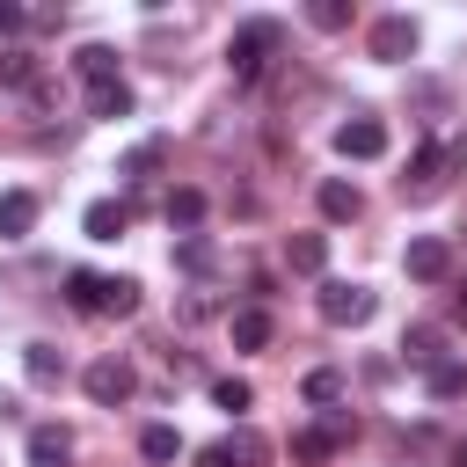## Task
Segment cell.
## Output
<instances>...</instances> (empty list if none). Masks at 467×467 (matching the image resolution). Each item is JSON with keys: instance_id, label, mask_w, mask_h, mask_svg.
Returning a JSON list of instances; mask_svg holds the SVG:
<instances>
[{"instance_id": "277c9868", "label": "cell", "mask_w": 467, "mask_h": 467, "mask_svg": "<svg viewBox=\"0 0 467 467\" xmlns=\"http://www.w3.org/2000/svg\"><path fill=\"white\" fill-rule=\"evenodd\" d=\"M321 321H328V328H365V321H372V292L328 277V285H321Z\"/></svg>"}, {"instance_id": "e0dca14e", "label": "cell", "mask_w": 467, "mask_h": 467, "mask_svg": "<svg viewBox=\"0 0 467 467\" xmlns=\"http://www.w3.org/2000/svg\"><path fill=\"white\" fill-rule=\"evenodd\" d=\"M88 117H131V88H124V80L88 88Z\"/></svg>"}, {"instance_id": "30bf717a", "label": "cell", "mask_w": 467, "mask_h": 467, "mask_svg": "<svg viewBox=\"0 0 467 467\" xmlns=\"http://www.w3.org/2000/svg\"><path fill=\"white\" fill-rule=\"evenodd\" d=\"M285 263H292L299 277H321V270H328V234H292V241H285Z\"/></svg>"}, {"instance_id": "4fadbf2b", "label": "cell", "mask_w": 467, "mask_h": 467, "mask_svg": "<svg viewBox=\"0 0 467 467\" xmlns=\"http://www.w3.org/2000/svg\"><path fill=\"white\" fill-rule=\"evenodd\" d=\"M423 387H431V401H460V394H467V365H460V358H438V365L423 372Z\"/></svg>"}, {"instance_id": "6da1fadb", "label": "cell", "mask_w": 467, "mask_h": 467, "mask_svg": "<svg viewBox=\"0 0 467 467\" xmlns=\"http://www.w3.org/2000/svg\"><path fill=\"white\" fill-rule=\"evenodd\" d=\"M285 44V22H270V15H255V22H241L234 29V44H226V66H234V80H255L263 73V58Z\"/></svg>"}, {"instance_id": "9c48e42d", "label": "cell", "mask_w": 467, "mask_h": 467, "mask_svg": "<svg viewBox=\"0 0 467 467\" xmlns=\"http://www.w3.org/2000/svg\"><path fill=\"white\" fill-rule=\"evenodd\" d=\"M36 226V190H0V241H22Z\"/></svg>"}, {"instance_id": "7c38bea8", "label": "cell", "mask_w": 467, "mask_h": 467, "mask_svg": "<svg viewBox=\"0 0 467 467\" xmlns=\"http://www.w3.org/2000/svg\"><path fill=\"white\" fill-rule=\"evenodd\" d=\"M29 460H36V467H66V460H73V438H66L58 423H36V431H29Z\"/></svg>"}, {"instance_id": "d4e9b609", "label": "cell", "mask_w": 467, "mask_h": 467, "mask_svg": "<svg viewBox=\"0 0 467 467\" xmlns=\"http://www.w3.org/2000/svg\"><path fill=\"white\" fill-rule=\"evenodd\" d=\"M306 22H314V29H350V0H314Z\"/></svg>"}, {"instance_id": "8fae6325", "label": "cell", "mask_w": 467, "mask_h": 467, "mask_svg": "<svg viewBox=\"0 0 467 467\" xmlns=\"http://www.w3.org/2000/svg\"><path fill=\"white\" fill-rule=\"evenodd\" d=\"M401 358H409V365H423V372H431V365H438V358H445V328H438V321H416V328H409V336H401Z\"/></svg>"}, {"instance_id": "7a4b0ae2", "label": "cell", "mask_w": 467, "mask_h": 467, "mask_svg": "<svg viewBox=\"0 0 467 467\" xmlns=\"http://www.w3.org/2000/svg\"><path fill=\"white\" fill-rule=\"evenodd\" d=\"M80 387H88V401H95V409H124V401L139 394V372H131L124 358H95V365L80 372Z\"/></svg>"}, {"instance_id": "8992f818", "label": "cell", "mask_w": 467, "mask_h": 467, "mask_svg": "<svg viewBox=\"0 0 467 467\" xmlns=\"http://www.w3.org/2000/svg\"><path fill=\"white\" fill-rule=\"evenodd\" d=\"M445 168H452V161H445V146H438V139H423V146H416V161H409V175H401V190H409V197H438V190H445Z\"/></svg>"}, {"instance_id": "d6986e66", "label": "cell", "mask_w": 467, "mask_h": 467, "mask_svg": "<svg viewBox=\"0 0 467 467\" xmlns=\"http://www.w3.org/2000/svg\"><path fill=\"white\" fill-rule=\"evenodd\" d=\"M263 343H270V314L263 306H241L234 314V350H263Z\"/></svg>"}, {"instance_id": "4316f807", "label": "cell", "mask_w": 467, "mask_h": 467, "mask_svg": "<svg viewBox=\"0 0 467 467\" xmlns=\"http://www.w3.org/2000/svg\"><path fill=\"white\" fill-rule=\"evenodd\" d=\"M299 394H306V401H321V409H328V401H336V394H343V372H328V365H321V372H306V387H299Z\"/></svg>"}, {"instance_id": "484cf974", "label": "cell", "mask_w": 467, "mask_h": 467, "mask_svg": "<svg viewBox=\"0 0 467 467\" xmlns=\"http://www.w3.org/2000/svg\"><path fill=\"white\" fill-rule=\"evenodd\" d=\"M161 153H168L161 139H139V146L124 153V175H153V168H161Z\"/></svg>"}, {"instance_id": "2e32d148", "label": "cell", "mask_w": 467, "mask_h": 467, "mask_svg": "<svg viewBox=\"0 0 467 467\" xmlns=\"http://www.w3.org/2000/svg\"><path fill=\"white\" fill-rule=\"evenodd\" d=\"M219 445H226V460H234V467H263V460H270V438H263V431H248V423H241L234 438H219Z\"/></svg>"}, {"instance_id": "83f0119b", "label": "cell", "mask_w": 467, "mask_h": 467, "mask_svg": "<svg viewBox=\"0 0 467 467\" xmlns=\"http://www.w3.org/2000/svg\"><path fill=\"white\" fill-rule=\"evenodd\" d=\"M175 263H182V270H212V241H204V234L175 241Z\"/></svg>"}, {"instance_id": "44dd1931", "label": "cell", "mask_w": 467, "mask_h": 467, "mask_svg": "<svg viewBox=\"0 0 467 467\" xmlns=\"http://www.w3.org/2000/svg\"><path fill=\"white\" fill-rule=\"evenodd\" d=\"M336 431H292V460H306V467H321V460H336Z\"/></svg>"}, {"instance_id": "7402d4cb", "label": "cell", "mask_w": 467, "mask_h": 467, "mask_svg": "<svg viewBox=\"0 0 467 467\" xmlns=\"http://www.w3.org/2000/svg\"><path fill=\"white\" fill-rule=\"evenodd\" d=\"M212 401H219V409H226V416H241V409H248V401H255V387H248V379H234V372H226V379H212Z\"/></svg>"}, {"instance_id": "52a82bcc", "label": "cell", "mask_w": 467, "mask_h": 467, "mask_svg": "<svg viewBox=\"0 0 467 467\" xmlns=\"http://www.w3.org/2000/svg\"><path fill=\"white\" fill-rule=\"evenodd\" d=\"M365 44H372V58H387V66H394V58H409V51H416V22H409V15H379Z\"/></svg>"}, {"instance_id": "f546056e", "label": "cell", "mask_w": 467, "mask_h": 467, "mask_svg": "<svg viewBox=\"0 0 467 467\" xmlns=\"http://www.w3.org/2000/svg\"><path fill=\"white\" fill-rule=\"evenodd\" d=\"M197 460H204V467H234V460H226V445H204Z\"/></svg>"}, {"instance_id": "3957f363", "label": "cell", "mask_w": 467, "mask_h": 467, "mask_svg": "<svg viewBox=\"0 0 467 467\" xmlns=\"http://www.w3.org/2000/svg\"><path fill=\"white\" fill-rule=\"evenodd\" d=\"M401 270H409L416 285H445V277H452V241H445V234H416V241L401 248Z\"/></svg>"}, {"instance_id": "ffe728a7", "label": "cell", "mask_w": 467, "mask_h": 467, "mask_svg": "<svg viewBox=\"0 0 467 467\" xmlns=\"http://www.w3.org/2000/svg\"><path fill=\"white\" fill-rule=\"evenodd\" d=\"M22 365H29V379H36V387H58V379H66V358H58L51 343H29V350H22Z\"/></svg>"}, {"instance_id": "ac0fdd59", "label": "cell", "mask_w": 467, "mask_h": 467, "mask_svg": "<svg viewBox=\"0 0 467 467\" xmlns=\"http://www.w3.org/2000/svg\"><path fill=\"white\" fill-rule=\"evenodd\" d=\"M124 219H131L124 204H109V197H95V204H88V241H117V234H124Z\"/></svg>"}, {"instance_id": "603a6c76", "label": "cell", "mask_w": 467, "mask_h": 467, "mask_svg": "<svg viewBox=\"0 0 467 467\" xmlns=\"http://www.w3.org/2000/svg\"><path fill=\"white\" fill-rule=\"evenodd\" d=\"M204 219V197L197 190H168V226H197Z\"/></svg>"}, {"instance_id": "cb8c5ba5", "label": "cell", "mask_w": 467, "mask_h": 467, "mask_svg": "<svg viewBox=\"0 0 467 467\" xmlns=\"http://www.w3.org/2000/svg\"><path fill=\"white\" fill-rule=\"evenodd\" d=\"M36 80V58L29 51H0V88H29Z\"/></svg>"}, {"instance_id": "5b68a950", "label": "cell", "mask_w": 467, "mask_h": 467, "mask_svg": "<svg viewBox=\"0 0 467 467\" xmlns=\"http://www.w3.org/2000/svg\"><path fill=\"white\" fill-rule=\"evenodd\" d=\"M336 153L343 161H379L387 153V124L379 117H343L336 124Z\"/></svg>"}, {"instance_id": "9a60e30c", "label": "cell", "mask_w": 467, "mask_h": 467, "mask_svg": "<svg viewBox=\"0 0 467 467\" xmlns=\"http://www.w3.org/2000/svg\"><path fill=\"white\" fill-rule=\"evenodd\" d=\"M139 452H146L153 467H168V460H182V438H175V423H146V431H139Z\"/></svg>"}, {"instance_id": "4dcf8cb0", "label": "cell", "mask_w": 467, "mask_h": 467, "mask_svg": "<svg viewBox=\"0 0 467 467\" xmlns=\"http://www.w3.org/2000/svg\"><path fill=\"white\" fill-rule=\"evenodd\" d=\"M445 460H452V467H467V438H460V445H452V452H445Z\"/></svg>"}, {"instance_id": "ba28073f", "label": "cell", "mask_w": 467, "mask_h": 467, "mask_svg": "<svg viewBox=\"0 0 467 467\" xmlns=\"http://www.w3.org/2000/svg\"><path fill=\"white\" fill-rule=\"evenodd\" d=\"M314 204H321V219H336V226L365 212V197H358V182H343V175H328V182L314 190Z\"/></svg>"}, {"instance_id": "5bb4252c", "label": "cell", "mask_w": 467, "mask_h": 467, "mask_svg": "<svg viewBox=\"0 0 467 467\" xmlns=\"http://www.w3.org/2000/svg\"><path fill=\"white\" fill-rule=\"evenodd\" d=\"M73 66H80V80H88V88L117 80V51H109V44H80V51H73Z\"/></svg>"}, {"instance_id": "f1b7e54d", "label": "cell", "mask_w": 467, "mask_h": 467, "mask_svg": "<svg viewBox=\"0 0 467 467\" xmlns=\"http://www.w3.org/2000/svg\"><path fill=\"white\" fill-rule=\"evenodd\" d=\"M22 22H29V7H15V0H0V36H15Z\"/></svg>"}]
</instances>
